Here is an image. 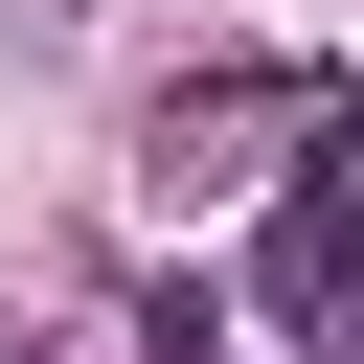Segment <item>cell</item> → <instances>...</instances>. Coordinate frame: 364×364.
Segmentation results:
<instances>
[{
    "instance_id": "6da1fadb",
    "label": "cell",
    "mask_w": 364,
    "mask_h": 364,
    "mask_svg": "<svg viewBox=\"0 0 364 364\" xmlns=\"http://www.w3.org/2000/svg\"><path fill=\"white\" fill-rule=\"evenodd\" d=\"M136 159H159V182H250V159H296V91H273V68H182V91L136 114Z\"/></svg>"
},
{
    "instance_id": "7a4b0ae2",
    "label": "cell",
    "mask_w": 364,
    "mask_h": 364,
    "mask_svg": "<svg viewBox=\"0 0 364 364\" xmlns=\"http://www.w3.org/2000/svg\"><path fill=\"white\" fill-rule=\"evenodd\" d=\"M0 364H46V341H23V318H0Z\"/></svg>"
}]
</instances>
